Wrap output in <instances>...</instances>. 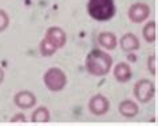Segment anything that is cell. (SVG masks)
<instances>
[{"instance_id":"cell-1","label":"cell","mask_w":158,"mask_h":126,"mask_svg":"<svg viewBox=\"0 0 158 126\" xmlns=\"http://www.w3.org/2000/svg\"><path fill=\"white\" fill-rule=\"evenodd\" d=\"M113 66V58L102 50H93L86 58V69L91 75L103 77L109 74Z\"/></svg>"},{"instance_id":"cell-2","label":"cell","mask_w":158,"mask_h":126,"mask_svg":"<svg viewBox=\"0 0 158 126\" xmlns=\"http://www.w3.org/2000/svg\"><path fill=\"white\" fill-rule=\"evenodd\" d=\"M87 12L94 20L107 22L115 15L114 0H89Z\"/></svg>"},{"instance_id":"cell-3","label":"cell","mask_w":158,"mask_h":126,"mask_svg":"<svg viewBox=\"0 0 158 126\" xmlns=\"http://www.w3.org/2000/svg\"><path fill=\"white\" fill-rule=\"evenodd\" d=\"M43 82L50 91H60L64 89L67 78L63 70L58 67H51L46 71L44 77H43Z\"/></svg>"},{"instance_id":"cell-4","label":"cell","mask_w":158,"mask_h":126,"mask_svg":"<svg viewBox=\"0 0 158 126\" xmlns=\"http://www.w3.org/2000/svg\"><path fill=\"white\" fill-rule=\"evenodd\" d=\"M156 95V86L149 79H141L134 86V97L142 103L152 101Z\"/></svg>"},{"instance_id":"cell-5","label":"cell","mask_w":158,"mask_h":126,"mask_svg":"<svg viewBox=\"0 0 158 126\" xmlns=\"http://www.w3.org/2000/svg\"><path fill=\"white\" fill-rule=\"evenodd\" d=\"M150 15V7L146 3H134L129 8V19L133 23L145 22Z\"/></svg>"},{"instance_id":"cell-6","label":"cell","mask_w":158,"mask_h":126,"mask_svg":"<svg viewBox=\"0 0 158 126\" xmlns=\"http://www.w3.org/2000/svg\"><path fill=\"white\" fill-rule=\"evenodd\" d=\"M110 109V102L105 95H94L91 99L89 101V110L94 116H103L109 111Z\"/></svg>"},{"instance_id":"cell-7","label":"cell","mask_w":158,"mask_h":126,"mask_svg":"<svg viewBox=\"0 0 158 126\" xmlns=\"http://www.w3.org/2000/svg\"><path fill=\"white\" fill-rule=\"evenodd\" d=\"M14 102L20 109H31L36 103V97H35L34 93L28 91V90H23V91L15 94Z\"/></svg>"},{"instance_id":"cell-8","label":"cell","mask_w":158,"mask_h":126,"mask_svg":"<svg viewBox=\"0 0 158 126\" xmlns=\"http://www.w3.org/2000/svg\"><path fill=\"white\" fill-rule=\"evenodd\" d=\"M46 39L50 43H52L56 48H62V47L66 44V40H67L66 32L60 28V27H56V26L50 27V28L47 30Z\"/></svg>"},{"instance_id":"cell-9","label":"cell","mask_w":158,"mask_h":126,"mask_svg":"<svg viewBox=\"0 0 158 126\" xmlns=\"http://www.w3.org/2000/svg\"><path fill=\"white\" fill-rule=\"evenodd\" d=\"M119 46L121 48L126 51V52H131L139 48V39H138L134 34H125L119 40Z\"/></svg>"},{"instance_id":"cell-10","label":"cell","mask_w":158,"mask_h":126,"mask_svg":"<svg viewBox=\"0 0 158 126\" xmlns=\"http://www.w3.org/2000/svg\"><path fill=\"white\" fill-rule=\"evenodd\" d=\"M131 69H130V66L127 63L125 62H121L119 65L115 66V69H114V77H115V79L118 82H121V83H126V82H129L131 79Z\"/></svg>"},{"instance_id":"cell-11","label":"cell","mask_w":158,"mask_h":126,"mask_svg":"<svg viewBox=\"0 0 158 126\" xmlns=\"http://www.w3.org/2000/svg\"><path fill=\"white\" fill-rule=\"evenodd\" d=\"M118 110H119V113L122 114L123 117L126 118H133L135 117L138 111H139V109H138V105L135 102L130 101V99H125L122 101L119 106H118Z\"/></svg>"},{"instance_id":"cell-12","label":"cell","mask_w":158,"mask_h":126,"mask_svg":"<svg viewBox=\"0 0 158 126\" xmlns=\"http://www.w3.org/2000/svg\"><path fill=\"white\" fill-rule=\"evenodd\" d=\"M98 43L102 47H105L106 50H114L118 44V40H117L115 34L106 31V32H101L98 35Z\"/></svg>"},{"instance_id":"cell-13","label":"cell","mask_w":158,"mask_h":126,"mask_svg":"<svg viewBox=\"0 0 158 126\" xmlns=\"http://www.w3.org/2000/svg\"><path fill=\"white\" fill-rule=\"evenodd\" d=\"M142 35H143V39L148 43H154L157 39V24L156 22H148L142 30Z\"/></svg>"},{"instance_id":"cell-14","label":"cell","mask_w":158,"mask_h":126,"mask_svg":"<svg viewBox=\"0 0 158 126\" xmlns=\"http://www.w3.org/2000/svg\"><path fill=\"white\" fill-rule=\"evenodd\" d=\"M32 122H48L50 121V111L48 109L42 106V107H38L35 111L32 113Z\"/></svg>"},{"instance_id":"cell-15","label":"cell","mask_w":158,"mask_h":126,"mask_svg":"<svg viewBox=\"0 0 158 126\" xmlns=\"http://www.w3.org/2000/svg\"><path fill=\"white\" fill-rule=\"evenodd\" d=\"M39 50H40V54L43 55V57H51V55L55 54V51H56L58 48L52 44V43H50V42L44 38V39H43V40L40 42V44H39Z\"/></svg>"},{"instance_id":"cell-16","label":"cell","mask_w":158,"mask_h":126,"mask_svg":"<svg viewBox=\"0 0 158 126\" xmlns=\"http://www.w3.org/2000/svg\"><path fill=\"white\" fill-rule=\"evenodd\" d=\"M148 69L152 75H157V55L153 54L148 58Z\"/></svg>"},{"instance_id":"cell-17","label":"cell","mask_w":158,"mask_h":126,"mask_svg":"<svg viewBox=\"0 0 158 126\" xmlns=\"http://www.w3.org/2000/svg\"><path fill=\"white\" fill-rule=\"evenodd\" d=\"M10 24V18L4 10H0V32H3Z\"/></svg>"},{"instance_id":"cell-18","label":"cell","mask_w":158,"mask_h":126,"mask_svg":"<svg viewBox=\"0 0 158 126\" xmlns=\"http://www.w3.org/2000/svg\"><path fill=\"white\" fill-rule=\"evenodd\" d=\"M11 122H26V116L22 113L15 114V116L11 118Z\"/></svg>"},{"instance_id":"cell-19","label":"cell","mask_w":158,"mask_h":126,"mask_svg":"<svg viewBox=\"0 0 158 126\" xmlns=\"http://www.w3.org/2000/svg\"><path fill=\"white\" fill-rule=\"evenodd\" d=\"M3 81H4V70L0 67V83H2Z\"/></svg>"}]
</instances>
